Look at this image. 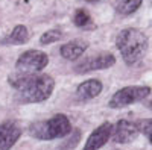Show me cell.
<instances>
[{
	"label": "cell",
	"instance_id": "1",
	"mask_svg": "<svg viewBox=\"0 0 152 150\" xmlns=\"http://www.w3.org/2000/svg\"><path fill=\"white\" fill-rule=\"evenodd\" d=\"M116 46L126 65L138 64L148 52V36L135 28H126L116 36Z\"/></svg>",
	"mask_w": 152,
	"mask_h": 150
},
{
	"label": "cell",
	"instance_id": "2",
	"mask_svg": "<svg viewBox=\"0 0 152 150\" xmlns=\"http://www.w3.org/2000/svg\"><path fill=\"white\" fill-rule=\"evenodd\" d=\"M55 80L49 74H31L24 85L17 91L20 103H41L53 94Z\"/></svg>",
	"mask_w": 152,
	"mask_h": 150
},
{
	"label": "cell",
	"instance_id": "3",
	"mask_svg": "<svg viewBox=\"0 0 152 150\" xmlns=\"http://www.w3.org/2000/svg\"><path fill=\"white\" fill-rule=\"evenodd\" d=\"M72 132V123L64 114H56L49 120L37 121L31 124L29 133L37 140H56V138H64Z\"/></svg>",
	"mask_w": 152,
	"mask_h": 150
},
{
	"label": "cell",
	"instance_id": "4",
	"mask_svg": "<svg viewBox=\"0 0 152 150\" xmlns=\"http://www.w3.org/2000/svg\"><path fill=\"white\" fill-rule=\"evenodd\" d=\"M49 64V56L40 50H26L21 53L15 62V71L21 74H35L41 73Z\"/></svg>",
	"mask_w": 152,
	"mask_h": 150
},
{
	"label": "cell",
	"instance_id": "5",
	"mask_svg": "<svg viewBox=\"0 0 152 150\" xmlns=\"http://www.w3.org/2000/svg\"><path fill=\"white\" fill-rule=\"evenodd\" d=\"M149 94H151L149 86H125L117 93H114L108 105L113 109L126 108L132 103L140 102V100H145Z\"/></svg>",
	"mask_w": 152,
	"mask_h": 150
},
{
	"label": "cell",
	"instance_id": "6",
	"mask_svg": "<svg viewBox=\"0 0 152 150\" xmlns=\"http://www.w3.org/2000/svg\"><path fill=\"white\" fill-rule=\"evenodd\" d=\"M116 64V58L111 53H100L97 56H91L87 58L85 61H82L81 64L75 65V71L76 73H90V71H97V70H105L110 68Z\"/></svg>",
	"mask_w": 152,
	"mask_h": 150
},
{
	"label": "cell",
	"instance_id": "7",
	"mask_svg": "<svg viewBox=\"0 0 152 150\" xmlns=\"http://www.w3.org/2000/svg\"><path fill=\"white\" fill-rule=\"evenodd\" d=\"M21 128L17 121H3L0 123V150H11L21 136Z\"/></svg>",
	"mask_w": 152,
	"mask_h": 150
},
{
	"label": "cell",
	"instance_id": "8",
	"mask_svg": "<svg viewBox=\"0 0 152 150\" xmlns=\"http://www.w3.org/2000/svg\"><path fill=\"white\" fill-rule=\"evenodd\" d=\"M111 133H113V124L108 121L102 123L97 129H94L90 133L82 150H99L100 147H104L110 141Z\"/></svg>",
	"mask_w": 152,
	"mask_h": 150
},
{
	"label": "cell",
	"instance_id": "9",
	"mask_svg": "<svg viewBox=\"0 0 152 150\" xmlns=\"http://www.w3.org/2000/svg\"><path fill=\"white\" fill-rule=\"evenodd\" d=\"M138 135V128L135 123H131L128 120H120L117 121L116 126H113V141L117 144H128L135 140Z\"/></svg>",
	"mask_w": 152,
	"mask_h": 150
},
{
	"label": "cell",
	"instance_id": "10",
	"mask_svg": "<svg viewBox=\"0 0 152 150\" xmlns=\"http://www.w3.org/2000/svg\"><path fill=\"white\" fill-rule=\"evenodd\" d=\"M104 90V85L97 79H87L76 88V97L79 100H91L96 99Z\"/></svg>",
	"mask_w": 152,
	"mask_h": 150
},
{
	"label": "cell",
	"instance_id": "11",
	"mask_svg": "<svg viewBox=\"0 0 152 150\" xmlns=\"http://www.w3.org/2000/svg\"><path fill=\"white\" fill-rule=\"evenodd\" d=\"M88 44L82 40H73L70 43H66V44H62L61 49H59V55L67 59V61H78L84 53H85V50H87Z\"/></svg>",
	"mask_w": 152,
	"mask_h": 150
},
{
	"label": "cell",
	"instance_id": "12",
	"mask_svg": "<svg viewBox=\"0 0 152 150\" xmlns=\"http://www.w3.org/2000/svg\"><path fill=\"white\" fill-rule=\"evenodd\" d=\"M29 30L24 24H17V26L9 32V35L5 38V44H9V46H21V44H26L29 41Z\"/></svg>",
	"mask_w": 152,
	"mask_h": 150
},
{
	"label": "cell",
	"instance_id": "13",
	"mask_svg": "<svg viewBox=\"0 0 152 150\" xmlns=\"http://www.w3.org/2000/svg\"><path fill=\"white\" fill-rule=\"evenodd\" d=\"M73 23L78 26L79 29H87V30H90V29H94V21L90 15V12L85 11V9H78L73 14Z\"/></svg>",
	"mask_w": 152,
	"mask_h": 150
},
{
	"label": "cell",
	"instance_id": "14",
	"mask_svg": "<svg viewBox=\"0 0 152 150\" xmlns=\"http://www.w3.org/2000/svg\"><path fill=\"white\" fill-rule=\"evenodd\" d=\"M143 0H117L116 12L119 15H131L140 8Z\"/></svg>",
	"mask_w": 152,
	"mask_h": 150
},
{
	"label": "cell",
	"instance_id": "15",
	"mask_svg": "<svg viewBox=\"0 0 152 150\" xmlns=\"http://www.w3.org/2000/svg\"><path fill=\"white\" fill-rule=\"evenodd\" d=\"M62 38V32L59 30V29H49V30H46L41 36H40V43L43 44V46H47V44H52V43H56V41H59Z\"/></svg>",
	"mask_w": 152,
	"mask_h": 150
},
{
	"label": "cell",
	"instance_id": "16",
	"mask_svg": "<svg viewBox=\"0 0 152 150\" xmlns=\"http://www.w3.org/2000/svg\"><path fill=\"white\" fill-rule=\"evenodd\" d=\"M137 124L138 128V132H142L146 138L149 140V143L152 144V118H148V120H140Z\"/></svg>",
	"mask_w": 152,
	"mask_h": 150
},
{
	"label": "cell",
	"instance_id": "17",
	"mask_svg": "<svg viewBox=\"0 0 152 150\" xmlns=\"http://www.w3.org/2000/svg\"><path fill=\"white\" fill-rule=\"evenodd\" d=\"M87 3H96V2H99V0H85Z\"/></svg>",
	"mask_w": 152,
	"mask_h": 150
},
{
	"label": "cell",
	"instance_id": "18",
	"mask_svg": "<svg viewBox=\"0 0 152 150\" xmlns=\"http://www.w3.org/2000/svg\"><path fill=\"white\" fill-rule=\"evenodd\" d=\"M146 106H148V108H149V109H151V111H152V102H149V103H148V105H146Z\"/></svg>",
	"mask_w": 152,
	"mask_h": 150
}]
</instances>
